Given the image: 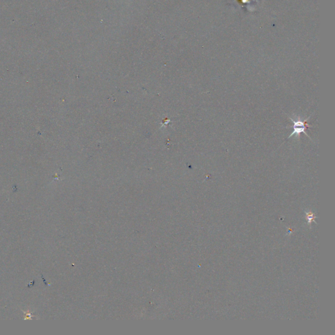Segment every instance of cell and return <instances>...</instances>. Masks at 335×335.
Masks as SVG:
<instances>
[{"label": "cell", "instance_id": "obj_1", "mask_svg": "<svg viewBox=\"0 0 335 335\" xmlns=\"http://www.w3.org/2000/svg\"><path fill=\"white\" fill-rule=\"evenodd\" d=\"M312 115H310L309 117H308L306 120H305L304 121H294L293 119V118L290 117L289 116H288V117L289 118L290 120H291L293 123V125L290 126L291 128H293V131L292 132L291 134L288 138H290L291 137H292L293 136H299L300 135H301V133H304L305 134H306L308 138H309L310 139H312L310 138V137L309 136H308L306 132V130L307 129L308 127H312L311 126L308 125L307 124V121L309 119V118H310Z\"/></svg>", "mask_w": 335, "mask_h": 335}]
</instances>
